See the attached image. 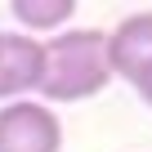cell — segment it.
I'll return each instance as SVG.
<instances>
[{
    "instance_id": "obj_1",
    "label": "cell",
    "mask_w": 152,
    "mask_h": 152,
    "mask_svg": "<svg viewBox=\"0 0 152 152\" xmlns=\"http://www.w3.org/2000/svg\"><path fill=\"white\" fill-rule=\"evenodd\" d=\"M112 85V67H107V31L94 27H67L45 40V76L36 99L45 107L54 103H81L94 99Z\"/></svg>"
},
{
    "instance_id": "obj_6",
    "label": "cell",
    "mask_w": 152,
    "mask_h": 152,
    "mask_svg": "<svg viewBox=\"0 0 152 152\" xmlns=\"http://www.w3.org/2000/svg\"><path fill=\"white\" fill-rule=\"evenodd\" d=\"M134 94H139V99H143V103L152 107V67H148V72L139 76V81H134Z\"/></svg>"
},
{
    "instance_id": "obj_5",
    "label": "cell",
    "mask_w": 152,
    "mask_h": 152,
    "mask_svg": "<svg viewBox=\"0 0 152 152\" xmlns=\"http://www.w3.org/2000/svg\"><path fill=\"white\" fill-rule=\"evenodd\" d=\"M9 14H14V23L27 31V36H58V31H67V23H72V14H76V0H14L9 5Z\"/></svg>"
},
{
    "instance_id": "obj_2",
    "label": "cell",
    "mask_w": 152,
    "mask_h": 152,
    "mask_svg": "<svg viewBox=\"0 0 152 152\" xmlns=\"http://www.w3.org/2000/svg\"><path fill=\"white\" fill-rule=\"evenodd\" d=\"M0 152H63V121L40 99L0 107Z\"/></svg>"
},
{
    "instance_id": "obj_4",
    "label": "cell",
    "mask_w": 152,
    "mask_h": 152,
    "mask_svg": "<svg viewBox=\"0 0 152 152\" xmlns=\"http://www.w3.org/2000/svg\"><path fill=\"white\" fill-rule=\"evenodd\" d=\"M107 67H112V81L121 76L125 85H134L152 67V9L130 14L107 31Z\"/></svg>"
},
{
    "instance_id": "obj_3",
    "label": "cell",
    "mask_w": 152,
    "mask_h": 152,
    "mask_svg": "<svg viewBox=\"0 0 152 152\" xmlns=\"http://www.w3.org/2000/svg\"><path fill=\"white\" fill-rule=\"evenodd\" d=\"M45 76V40L27 31H0V107L40 90Z\"/></svg>"
}]
</instances>
